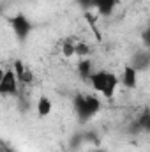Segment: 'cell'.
Listing matches in <instances>:
<instances>
[{
	"label": "cell",
	"instance_id": "obj_9",
	"mask_svg": "<svg viewBox=\"0 0 150 152\" xmlns=\"http://www.w3.org/2000/svg\"><path fill=\"white\" fill-rule=\"evenodd\" d=\"M53 112V103L48 96H39L37 103H36V113H37L39 118H46L50 117Z\"/></svg>",
	"mask_w": 150,
	"mask_h": 152
},
{
	"label": "cell",
	"instance_id": "obj_10",
	"mask_svg": "<svg viewBox=\"0 0 150 152\" xmlns=\"http://www.w3.org/2000/svg\"><path fill=\"white\" fill-rule=\"evenodd\" d=\"M92 73H94L92 60H88V58H79V62H78V75L81 76V80H88Z\"/></svg>",
	"mask_w": 150,
	"mask_h": 152
},
{
	"label": "cell",
	"instance_id": "obj_4",
	"mask_svg": "<svg viewBox=\"0 0 150 152\" xmlns=\"http://www.w3.org/2000/svg\"><path fill=\"white\" fill-rule=\"evenodd\" d=\"M18 80L12 69H4V75L0 78V96H18Z\"/></svg>",
	"mask_w": 150,
	"mask_h": 152
},
{
	"label": "cell",
	"instance_id": "obj_16",
	"mask_svg": "<svg viewBox=\"0 0 150 152\" xmlns=\"http://www.w3.org/2000/svg\"><path fill=\"white\" fill-rule=\"evenodd\" d=\"M90 152H106L104 149H94V151H90Z\"/></svg>",
	"mask_w": 150,
	"mask_h": 152
},
{
	"label": "cell",
	"instance_id": "obj_6",
	"mask_svg": "<svg viewBox=\"0 0 150 152\" xmlns=\"http://www.w3.org/2000/svg\"><path fill=\"white\" fill-rule=\"evenodd\" d=\"M118 5V0H90V9H95L99 16L110 18Z\"/></svg>",
	"mask_w": 150,
	"mask_h": 152
},
{
	"label": "cell",
	"instance_id": "obj_1",
	"mask_svg": "<svg viewBox=\"0 0 150 152\" xmlns=\"http://www.w3.org/2000/svg\"><path fill=\"white\" fill-rule=\"evenodd\" d=\"M73 108L79 122H88L101 112V99L95 94H76L73 99Z\"/></svg>",
	"mask_w": 150,
	"mask_h": 152
},
{
	"label": "cell",
	"instance_id": "obj_7",
	"mask_svg": "<svg viewBox=\"0 0 150 152\" xmlns=\"http://www.w3.org/2000/svg\"><path fill=\"white\" fill-rule=\"evenodd\" d=\"M127 64H129L131 67H134L138 73L147 71V69H149V66H150V53H149V50H138Z\"/></svg>",
	"mask_w": 150,
	"mask_h": 152
},
{
	"label": "cell",
	"instance_id": "obj_11",
	"mask_svg": "<svg viewBox=\"0 0 150 152\" xmlns=\"http://www.w3.org/2000/svg\"><path fill=\"white\" fill-rule=\"evenodd\" d=\"M134 126H136V129H141V131H150V112H149V110H145L143 113L136 118Z\"/></svg>",
	"mask_w": 150,
	"mask_h": 152
},
{
	"label": "cell",
	"instance_id": "obj_12",
	"mask_svg": "<svg viewBox=\"0 0 150 152\" xmlns=\"http://www.w3.org/2000/svg\"><path fill=\"white\" fill-rule=\"evenodd\" d=\"M85 18H87V23H88V27H90V30L94 32V36H95V39L97 41H103V36H101V30L97 28V21H95V18L87 11L85 12Z\"/></svg>",
	"mask_w": 150,
	"mask_h": 152
},
{
	"label": "cell",
	"instance_id": "obj_3",
	"mask_svg": "<svg viewBox=\"0 0 150 152\" xmlns=\"http://www.w3.org/2000/svg\"><path fill=\"white\" fill-rule=\"evenodd\" d=\"M7 23L11 25L12 34H14V37H16L18 42H25L27 39L30 37L32 30H34V23H32L30 18H28L27 14H23V12H18V14L7 18Z\"/></svg>",
	"mask_w": 150,
	"mask_h": 152
},
{
	"label": "cell",
	"instance_id": "obj_13",
	"mask_svg": "<svg viewBox=\"0 0 150 152\" xmlns=\"http://www.w3.org/2000/svg\"><path fill=\"white\" fill-rule=\"evenodd\" d=\"M90 46L87 44V42H83V41H79V42H76L74 44V55L76 57H79V58H85V57H88L90 55Z\"/></svg>",
	"mask_w": 150,
	"mask_h": 152
},
{
	"label": "cell",
	"instance_id": "obj_14",
	"mask_svg": "<svg viewBox=\"0 0 150 152\" xmlns=\"http://www.w3.org/2000/svg\"><path fill=\"white\" fill-rule=\"evenodd\" d=\"M62 55H64L66 58L74 57V44H73V42H69V41H66V42L62 44Z\"/></svg>",
	"mask_w": 150,
	"mask_h": 152
},
{
	"label": "cell",
	"instance_id": "obj_2",
	"mask_svg": "<svg viewBox=\"0 0 150 152\" xmlns=\"http://www.w3.org/2000/svg\"><path fill=\"white\" fill-rule=\"evenodd\" d=\"M88 81H90L92 88L97 94H101L103 97H106V99H111L115 96V92H117V88H118V85H120L118 76L111 73V71H106V69L94 71L88 78Z\"/></svg>",
	"mask_w": 150,
	"mask_h": 152
},
{
	"label": "cell",
	"instance_id": "obj_5",
	"mask_svg": "<svg viewBox=\"0 0 150 152\" xmlns=\"http://www.w3.org/2000/svg\"><path fill=\"white\" fill-rule=\"evenodd\" d=\"M138 75L140 73L134 67H131L129 64H125L122 75L118 76V83H122V87L127 88V90H134L138 87Z\"/></svg>",
	"mask_w": 150,
	"mask_h": 152
},
{
	"label": "cell",
	"instance_id": "obj_8",
	"mask_svg": "<svg viewBox=\"0 0 150 152\" xmlns=\"http://www.w3.org/2000/svg\"><path fill=\"white\" fill-rule=\"evenodd\" d=\"M12 71L16 75V80L20 85H30L34 81V73L21 62V60H14V66H12Z\"/></svg>",
	"mask_w": 150,
	"mask_h": 152
},
{
	"label": "cell",
	"instance_id": "obj_17",
	"mask_svg": "<svg viewBox=\"0 0 150 152\" xmlns=\"http://www.w3.org/2000/svg\"><path fill=\"white\" fill-rule=\"evenodd\" d=\"M2 75H4V69H0V78H2Z\"/></svg>",
	"mask_w": 150,
	"mask_h": 152
},
{
	"label": "cell",
	"instance_id": "obj_15",
	"mask_svg": "<svg viewBox=\"0 0 150 152\" xmlns=\"http://www.w3.org/2000/svg\"><path fill=\"white\" fill-rule=\"evenodd\" d=\"M78 4H79L83 9H90V0H78Z\"/></svg>",
	"mask_w": 150,
	"mask_h": 152
}]
</instances>
